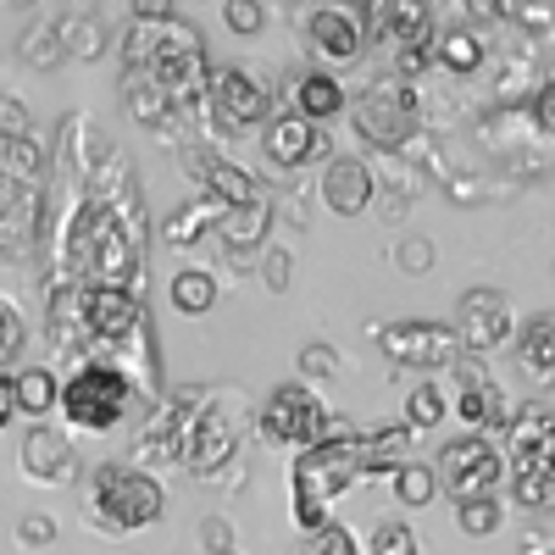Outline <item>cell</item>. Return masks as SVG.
Masks as SVG:
<instances>
[{"label":"cell","instance_id":"9c48e42d","mask_svg":"<svg viewBox=\"0 0 555 555\" xmlns=\"http://www.w3.org/2000/svg\"><path fill=\"white\" fill-rule=\"evenodd\" d=\"M373 339H378V350L395 366H416V373H439V366H450L461 356L455 328H450V322H428V317L384 322V328H373Z\"/></svg>","mask_w":555,"mask_h":555},{"label":"cell","instance_id":"52a82bcc","mask_svg":"<svg viewBox=\"0 0 555 555\" xmlns=\"http://www.w3.org/2000/svg\"><path fill=\"white\" fill-rule=\"evenodd\" d=\"M455 395H444V411L461 423V434L473 439H500L505 428H512L517 405L505 400V389L489 378V366L478 356H455Z\"/></svg>","mask_w":555,"mask_h":555},{"label":"cell","instance_id":"4dcf8cb0","mask_svg":"<svg viewBox=\"0 0 555 555\" xmlns=\"http://www.w3.org/2000/svg\"><path fill=\"white\" fill-rule=\"evenodd\" d=\"M389 483H395V500L405 505V512L439 500V478H434V467H423V461H405V467H395Z\"/></svg>","mask_w":555,"mask_h":555},{"label":"cell","instance_id":"bcb514c9","mask_svg":"<svg viewBox=\"0 0 555 555\" xmlns=\"http://www.w3.org/2000/svg\"><path fill=\"white\" fill-rule=\"evenodd\" d=\"M500 17H505V23H522V28H533V34H550V28H555V12H550V7H500Z\"/></svg>","mask_w":555,"mask_h":555},{"label":"cell","instance_id":"ffe728a7","mask_svg":"<svg viewBox=\"0 0 555 555\" xmlns=\"http://www.w3.org/2000/svg\"><path fill=\"white\" fill-rule=\"evenodd\" d=\"M122 112H128L139 128H156V133H167V139H183V128L195 122V117H178V112L167 106V95H162L145 73H122Z\"/></svg>","mask_w":555,"mask_h":555},{"label":"cell","instance_id":"b9f144b4","mask_svg":"<svg viewBox=\"0 0 555 555\" xmlns=\"http://www.w3.org/2000/svg\"><path fill=\"white\" fill-rule=\"evenodd\" d=\"M23 133H34V112L17 95H0V145H7V139H23Z\"/></svg>","mask_w":555,"mask_h":555},{"label":"cell","instance_id":"f6af8a7d","mask_svg":"<svg viewBox=\"0 0 555 555\" xmlns=\"http://www.w3.org/2000/svg\"><path fill=\"white\" fill-rule=\"evenodd\" d=\"M289 267H295L289 250H267V256H261V284H267L272 295H284V289H289Z\"/></svg>","mask_w":555,"mask_h":555},{"label":"cell","instance_id":"83f0119b","mask_svg":"<svg viewBox=\"0 0 555 555\" xmlns=\"http://www.w3.org/2000/svg\"><path fill=\"white\" fill-rule=\"evenodd\" d=\"M217 217H222L217 201H190V206H178V211L162 222V240H167L172 250H190V245H201L211 228H217Z\"/></svg>","mask_w":555,"mask_h":555},{"label":"cell","instance_id":"f35d334b","mask_svg":"<svg viewBox=\"0 0 555 555\" xmlns=\"http://www.w3.org/2000/svg\"><path fill=\"white\" fill-rule=\"evenodd\" d=\"M389 261H395L400 272H411V278H423V272H434V245H428V240H400V245L389 250Z\"/></svg>","mask_w":555,"mask_h":555},{"label":"cell","instance_id":"5b68a950","mask_svg":"<svg viewBox=\"0 0 555 555\" xmlns=\"http://www.w3.org/2000/svg\"><path fill=\"white\" fill-rule=\"evenodd\" d=\"M201 405H206V389H195V384H178V389L156 395V405H151V416H145V428H139V439H133L128 467L151 473V478H156L162 467H178L183 439H190Z\"/></svg>","mask_w":555,"mask_h":555},{"label":"cell","instance_id":"836d02e7","mask_svg":"<svg viewBox=\"0 0 555 555\" xmlns=\"http://www.w3.org/2000/svg\"><path fill=\"white\" fill-rule=\"evenodd\" d=\"M444 416H450V411H444V389H439V384H416V389L405 395V423H400V428H405V434H428V428L444 423Z\"/></svg>","mask_w":555,"mask_h":555},{"label":"cell","instance_id":"277c9868","mask_svg":"<svg viewBox=\"0 0 555 555\" xmlns=\"http://www.w3.org/2000/svg\"><path fill=\"white\" fill-rule=\"evenodd\" d=\"M350 122H356V133L373 151H405V145H416V133H423V101H416V83H400L389 73L373 78L356 95Z\"/></svg>","mask_w":555,"mask_h":555},{"label":"cell","instance_id":"681fc988","mask_svg":"<svg viewBox=\"0 0 555 555\" xmlns=\"http://www.w3.org/2000/svg\"><path fill=\"white\" fill-rule=\"evenodd\" d=\"M167 0H133V17H167Z\"/></svg>","mask_w":555,"mask_h":555},{"label":"cell","instance_id":"44dd1931","mask_svg":"<svg viewBox=\"0 0 555 555\" xmlns=\"http://www.w3.org/2000/svg\"><path fill=\"white\" fill-rule=\"evenodd\" d=\"M211 234L234 250V256H240V250H261L267 234H272V201L256 195V201H245V206H222V217H217Z\"/></svg>","mask_w":555,"mask_h":555},{"label":"cell","instance_id":"1f68e13d","mask_svg":"<svg viewBox=\"0 0 555 555\" xmlns=\"http://www.w3.org/2000/svg\"><path fill=\"white\" fill-rule=\"evenodd\" d=\"M500 522H505V505H500V494L455 500V528L467 533V539H489V533H500Z\"/></svg>","mask_w":555,"mask_h":555},{"label":"cell","instance_id":"2e32d148","mask_svg":"<svg viewBox=\"0 0 555 555\" xmlns=\"http://www.w3.org/2000/svg\"><path fill=\"white\" fill-rule=\"evenodd\" d=\"M17 467H23V478H34V483H73V478H78V444H73L62 428L34 423V428L23 434Z\"/></svg>","mask_w":555,"mask_h":555},{"label":"cell","instance_id":"5bb4252c","mask_svg":"<svg viewBox=\"0 0 555 555\" xmlns=\"http://www.w3.org/2000/svg\"><path fill=\"white\" fill-rule=\"evenodd\" d=\"M455 328V345L461 350H473V356H483V350H500V345H512V334H517V311H512V300H505L500 289H467L461 295V317L450 322Z\"/></svg>","mask_w":555,"mask_h":555},{"label":"cell","instance_id":"8fae6325","mask_svg":"<svg viewBox=\"0 0 555 555\" xmlns=\"http://www.w3.org/2000/svg\"><path fill=\"white\" fill-rule=\"evenodd\" d=\"M505 473H555V411L550 400H528L500 439Z\"/></svg>","mask_w":555,"mask_h":555},{"label":"cell","instance_id":"7c38bea8","mask_svg":"<svg viewBox=\"0 0 555 555\" xmlns=\"http://www.w3.org/2000/svg\"><path fill=\"white\" fill-rule=\"evenodd\" d=\"M206 112L217 117V128H267L272 89L245 67H217L206 83Z\"/></svg>","mask_w":555,"mask_h":555},{"label":"cell","instance_id":"c3c4849f","mask_svg":"<svg viewBox=\"0 0 555 555\" xmlns=\"http://www.w3.org/2000/svg\"><path fill=\"white\" fill-rule=\"evenodd\" d=\"M522 555H555L550 533H544V528H533V533H528V544H522Z\"/></svg>","mask_w":555,"mask_h":555},{"label":"cell","instance_id":"8992f818","mask_svg":"<svg viewBox=\"0 0 555 555\" xmlns=\"http://www.w3.org/2000/svg\"><path fill=\"white\" fill-rule=\"evenodd\" d=\"M250 428H256V439L272 444V450L306 455V450L322 444V428H328V405H322L306 384H278V389L256 405Z\"/></svg>","mask_w":555,"mask_h":555},{"label":"cell","instance_id":"7dc6e473","mask_svg":"<svg viewBox=\"0 0 555 555\" xmlns=\"http://www.w3.org/2000/svg\"><path fill=\"white\" fill-rule=\"evenodd\" d=\"M17 206H23V183H12L7 172H0V222H7Z\"/></svg>","mask_w":555,"mask_h":555},{"label":"cell","instance_id":"816d5d0a","mask_svg":"<svg viewBox=\"0 0 555 555\" xmlns=\"http://www.w3.org/2000/svg\"><path fill=\"white\" fill-rule=\"evenodd\" d=\"M228 555H240V550H228Z\"/></svg>","mask_w":555,"mask_h":555},{"label":"cell","instance_id":"f907efd6","mask_svg":"<svg viewBox=\"0 0 555 555\" xmlns=\"http://www.w3.org/2000/svg\"><path fill=\"white\" fill-rule=\"evenodd\" d=\"M17 423V411H12V395H7V378H0V434H7Z\"/></svg>","mask_w":555,"mask_h":555},{"label":"cell","instance_id":"7a4b0ae2","mask_svg":"<svg viewBox=\"0 0 555 555\" xmlns=\"http://www.w3.org/2000/svg\"><path fill=\"white\" fill-rule=\"evenodd\" d=\"M56 411H62V434L67 439H101L112 434L122 416L133 411V389L122 384V373H112L106 361H78L62 395H56Z\"/></svg>","mask_w":555,"mask_h":555},{"label":"cell","instance_id":"484cf974","mask_svg":"<svg viewBox=\"0 0 555 555\" xmlns=\"http://www.w3.org/2000/svg\"><path fill=\"white\" fill-rule=\"evenodd\" d=\"M517 361H522V373L544 389L550 378H555V322L539 311V317H528L522 328H517Z\"/></svg>","mask_w":555,"mask_h":555},{"label":"cell","instance_id":"30bf717a","mask_svg":"<svg viewBox=\"0 0 555 555\" xmlns=\"http://www.w3.org/2000/svg\"><path fill=\"white\" fill-rule=\"evenodd\" d=\"M439 489H450L455 500H478V494H494L505 483V461H500V444L494 439H473L461 434L439 450V467H434Z\"/></svg>","mask_w":555,"mask_h":555},{"label":"cell","instance_id":"d6a6232c","mask_svg":"<svg viewBox=\"0 0 555 555\" xmlns=\"http://www.w3.org/2000/svg\"><path fill=\"white\" fill-rule=\"evenodd\" d=\"M23 345H28V322H23V306L12 295H0V378L23 366Z\"/></svg>","mask_w":555,"mask_h":555},{"label":"cell","instance_id":"f546056e","mask_svg":"<svg viewBox=\"0 0 555 555\" xmlns=\"http://www.w3.org/2000/svg\"><path fill=\"white\" fill-rule=\"evenodd\" d=\"M17 44H23V62L39 67V73H51V67L67 62V51H62V17H39V23H28Z\"/></svg>","mask_w":555,"mask_h":555},{"label":"cell","instance_id":"d590c367","mask_svg":"<svg viewBox=\"0 0 555 555\" xmlns=\"http://www.w3.org/2000/svg\"><path fill=\"white\" fill-rule=\"evenodd\" d=\"M361 555H423V539H416V533L395 517V522H378V528H373V539H366Z\"/></svg>","mask_w":555,"mask_h":555},{"label":"cell","instance_id":"603a6c76","mask_svg":"<svg viewBox=\"0 0 555 555\" xmlns=\"http://www.w3.org/2000/svg\"><path fill=\"white\" fill-rule=\"evenodd\" d=\"M289 112H295L300 122H311V128L334 122V117L345 112V89H339V78H334V73H300L295 89H289Z\"/></svg>","mask_w":555,"mask_h":555},{"label":"cell","instance_id":"3957f363","mask_svg":"<svg viewBox=\"0 0 555 555\" xmlns=\"http://www.w3.org/2000/svg\"><path fill=\"white\" fill-rule=\"evenodd\" d=\"M361 478L356 467V444H317L306 455H295V473H289V494H295V522L306 533H317L322 522H334V500L350 494Z\"/></svg>","mask_w":555,"mask_h":555},{"label":"cell","instance_id":"9a60e30c","mask_svg":"<svg viewBox=\"0 0 555 555\" xmlns=\"http://www.w3.org/2000/svg\"><path fill=\"white\" fill-rule=\"evenodd\" d=\"M306 23V44H311V56L322 67H350L361 62L366 51V23H361V7H345V0H334V7H317L300 17Z\"/></svg>","mask_w":555,"mask_h":555},{"label":"cell","instance_id":"cb8c5ba5","mask_svg":"<svg viewBox=\"0 0 555 555\" xmlns=\"http://www.w3.org/2000/svg\"><path fill=\"white\" fill-rule=\"evenodd\" d=\"M405 450H411V434H405L400 423H389V428H361V439H356V467H361V478L395 473V467H405Z\"/></svg>","mask_w":555,"mask_h":555},{"label":"cell","instance_id":"ee69618b","mask_svg":"<svg viewBox=\"0 0 555 555\" xmlns=\"http://www.w3.org/2000/svg\"><path fill=\"white\" fill-rule=\"evenodd\" d=\"M201 550L206 555H228V550H234V522H228V517H206L201 522Z\"/></svg>","mask_w":555,"mask_h":555},{"label":"cell","instance_id":"ac0fdd59","mask_svg":"<svg viewBox=\"0 0 555 555\" xmlns=\"http://www.w3.org/2000/svg\"><path fill=\"white\" fill-rule=\"evenodd\" d=\"M261 151H267V162H272V167L300 172V167L322 162L328 139H322V128L300 122L295 112H272V117H267V133H261Z\"/></svg>","mask_w":555,"mask_h":555},{"label":"cell","instance_id":"d6986e66","mask_svg":"<svg viewBox=\"0 0 555 555\" xmlns=\"http://www.w3.org/2000/svg\"><path fill=\"white\" fill-rule=\"evenodd\" d=\"M183 167L206 183V201H217V206H245V201L261 195L256 172H245L240 162H228V156H217L206 145H183Z\"/></svg>","mask_w":555,"mask_h":555},{"label":"cell","instance_id":"4316f807","mask_svg":"<svg viewBox=\"0 0 555 555\" xmlns=\"http://www.w3.org/2000/svg\"><path fill=\"white\" fill-rule=\"evenodd\" d=\"M106 44H112V28H106L95 12H67V17H62V51H67L73 62H101Z\"/></svg>","mask_w":555,"mask_h":555},{"label":"cell","instance_id":"d4e9b609","mask_svg":"<svg viewBox=\"0 0 555 555\" xmlns=\"http://www.w3.org/2000/svg\"><path fill=\"white\" fill-rule=\"evenodd\" d=\"M483 62H489V39L478 28H444L434 39V67L450 78H473Z\"/></svg>","mask_w":555,"mask_h":555},{"label":"cell","instance_id":"6da1fadb","mask_svg":"<svg viewBox=\"0 0 555 555\" xmlns=\"http://www.w3.org/2000/svg\"><path fill=\"white\" fill-rule=\"evenodd\" d=\"M167 512V489L162 478L128 467V461H101L83 473V522L101 539H128L145 533Z\"/></svg>","mask_w":555,"mask_h":555},{"label":"cell","instance_id":"60d3db41","mask_svg":"<svg viewBox=\"0 0 555 555\" xmlns=\"http://www.w3.org/2000/svg\"><path fill=\"white\" fill-rule=\"evenodd\" d=\"M17 544H23V550H51V544H56V517L28 512V517L17 522Z\"/></svg>","mask_w":555,"mask_h":555},{"label":"cell","instance_id":"7402d4cb","mask_svg":"<svg viewBox=\"0 0 555 555\" xmlns=\"http://www.w3.org/2000/svg\"><path fill=\"white\" fill-rule=\"evenodd\" d=\"M7 395H12V411L28 416V423H44L56 411V395H62V378L51 366H12L7 373Z\"/></svg>","mask_w":555,"mask_h":555},{"label":"cell","instance_id":"f1b7e54d","mask_svg":"<svg viewBox=\"0 0 555 555\" xmlns=\"http://www.w3.org/2000/svg\"><path fill=\"white\" fill-rule=\"evenodd\" d=\"M167 300H172V311H183V317H206V311L217 306V278H211L206 267H178L172 284H167Z\"/></svg>","mask_w":555,"mask_h":555},{"label":"cell","instance_id":"74e56055","mask_svg":"<svg viewBox=\"0 0 555 555\" xmlns=\"http://www.w3.org/2000/svg\"><path fill=\"white\" fill-rule=\"evenodd\" d=\"M306 555H361V539H356L350 522H322L311 533V550Z\"/></svg>","mask_w":555,"mask_h":555},{"label":"cell","instance_id":"4fadbf2b","mask_svg":"<svg viewBox=\"0 0 555 555\" xmlns=\"http://www.w3.org/2000/svg\"><path fill=\"white\" fill-rule=\"evenodd\" d=\"M178 51H206L195 23H183L178 12H167V17H128L122 44H117L122 73H139V67H151L162 56H178Z\"/></svg>","mask_w":555,"mask_h":555},{"label":"cell","instance_id":"8d00e7d4","mask_svg":"<svg viewBox=\"0 0 555 555\" xmlns=\"http://www.w3.org/2000/svg\"><path fill=\"white\" fill-rule=\"evenodd\" d=\"M512 500L522 512H550L555 505V473H512Z\"/></svg>","mask_w":555,"mask_h":555},{"label":"cell","instance_id":"e0dca14e","mask_svg":"<svg viewBox=\"0 0 555 555\" xmlns=\"http://www.w3.org/2000/svg\"><path fill=\"white\" fill-rule=\"evenodd\" d=\"M373 172H366V162L356 156H334L322 162V178H317V201L328 206L334 217H366L373 211Z\"/></svg>","mask_w":555,"mask_h":555},{"label":"cell","instance_id":"ab89813d","mask_svg":"<svg viewBox=\"0 0 555 555\" xmlns=\"http://www.w3.org/2000/svg\"><path fill=\"white\" fill-rule=\"evenodd\" d=\"M222 23L234 28L240 39H250V34H261L267 12H261V0H228V7H222Z\"/></svg>","mask_w":555,"mask_h":555},{"label":"cell","instance_id":"e575fe53","mask_svg":"<svg viewBox=\"0 0 555 555\" xmlns=\"http://www.w3.org/2000/svg\"><path fill=\"white\" fill-rule=\"evenodd\" d=\"M533 89H539V73L528 67V56L505 62V67L494 73V101H500V106H512V112H517V106L533 95Z\"/></svg>","mask_w":555,"mask_h":555},{"label":"cell","instance_id":"7bdbcfd3","mask_svg":"<svg viewBox=\"0 0 555 555\" xmlns=\"http://www.w3.org/2000/svg\"><path fill=\"white\" fill-rule=\"evenodd\" d=\"M300 373L317 384V378H334L339 373V350H328V345H306L300 350Z\"/></svg>","mask_w":555,"mask_h":555},{"label":"cell","instance_id":"ba28073f","mask_svg":"<svg viewBox=\"0 0 555 555\" xmlns=\"http://www.w3.org/2000/svg\"><path fill=\"white\" fill-rule=\"evenodd\" d=\"M240 444H245V411L228 400V395H222V400L206 395V405H201V416H195L190 439H183L178 467H183V473H195V478H217V473L234 467Z\"/></svg>","mask_w":555,"mask_h":555}]
</instances>
